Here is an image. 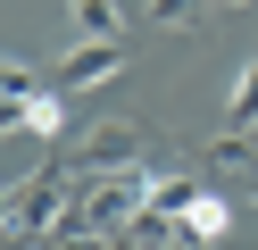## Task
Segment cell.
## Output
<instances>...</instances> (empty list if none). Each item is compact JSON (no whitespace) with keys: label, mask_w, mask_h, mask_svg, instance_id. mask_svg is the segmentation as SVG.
<instances>
[{"label":"cell","mask_w":258,"mask_h":250,"mask_svg":"<svg viewBox=\"0 0 258 250\" xmlns=\"http://www.w3.org/2000/svg\"><path fill=\"white\" fill-rule=\"evenodd\" d=\"M67 159H75V175H134V167H150V142H142L134 117H108V125H92Z\"/></svg>","instance_id":"obj_2"},{"label":"cell","mask_w":258,"mask_h":250,"mask_svg":"<svg viewBox=\"0 0 258 250\" xmlns=\"http://www.w3.org/2000/svg\"><path fill=\"white\" fill-rule=\"evenodd\" d=\"M183 233H191V242H225V233H233V209H225V192H191Z\"/></svg>","instance_id":"obj_5"},{"label":"cell","mask_w":258,"mask_h":250,"mask_svg":"<svg viewBox=\"0 0 258 250\" xmlns=\"http://www.w3.org/2000/svg\"><path fill=\"white\" fill-rule=\"evenodd\" d=\"M200 9H208V0H150L158 25H200Z\"/></svg>","instance_id":"obj_12"},{"label":"cell","mask_w":258,"mask_h":250,"mask_svg":"<svg viewBox=\"0 0 258 250\" xmlns=\"http://www.w3.org/2000/svg\"><path fill=\"white\" fill-rule=\"evenodd\" d=\"M225 125H250V133H258V59H241L233 92H225Z\"/></svg>","instance_id":"obj_9"},{"label":"cell","mask_w":258,"mask_h":250,"mask_svg":"<svg viewBox=\"0 0 258 250\" xmlns=\"http://www.w3.org/2000/svg\"><path fill=\"white\" fill-rule=\"evenodd\" d=\"M9 209H17V183H0V225H9Z\"/></svg>","instance_id":"obj_14"},{"label":"cell","mask_w":258,"mask_h":250,"mask_svg":"<svg viewBox=\"0 0 258 250\" xmlns=\"http://www.w3.org/2000/svg\"><path fill=\"white\" fill-rule=\"evenodd\" d=\"M117 75H125L117 42H75L67 59H58V83H67V92H92V83H117Z\"/></svg>","instance_id":"obj_3"},{"label":"cell","mask_w":258,"mask_h":250,"mask_svg":"<svg viewBox=\"0 0 258 250\" xmlns=\"http://www.w3.org/2000/svg\"><path fill=\"white\" fill-rule=\"evenodd\" d=\"M75 183H84V175H75V159H50L42 175H25V183H17V209H9V225H0V233H9V242H50V233L75 217V200H84Z\"/></svg>","instance_id":"obj_1"},{"label":"cell","mask_w":258,"mask_h":250,"mask_svg":"<svg viewBox=\"0 0 258 250\" xmlns=\"http://www.w3.org/2000/svg\"><path fill=\"white\" fill-rule=\"evenodd\" d=\"M208 167H217V175H241V183H258V133H250V125H225L217 142H208Z\"/></svg>","instance_id":"obj_4"},{"label":"cell","mask_w":258,"mask_h":250,"mask_svg":"<svg viewBox=\"0 0 258 250\" xmlns=\"http://www.w3.org/2000/svg\"><path fill=\"white\" fill-rule=\"evenodd\" d=\"M225 9H250V0H225Z\"/></svg>","instance_id":"obj_15"},{"label":"cell","mask_w":258,"mask_h":250,"mask_svg":"<svg viewBox=\"0 0 258 250\" xmlns=\"http://www.w3.org/2000/svg\"><path fill=\"white\" fill-rule=\"evenodd\" d=\"M25 133H34V142H58V133H67V100L58 92H25Z\"/></svg>","instance_id":"obj_8"},{"label":"cell","mask_w":258,"mask_h":250,"mask_svg":"<svg viewBox=\"0 0 258 250\" xmlns=\"http://www.w3.org/2000/svg\"><path fill=\"white\" fill-rule=\"evenodd\" d=\"M9 250H17V242H9Z\"/></svg>","instance_id":"obj_17"},{"label":"cell","mask_w":258,"mask_h":250,"mask_svg":"<svg viewBox=\"0 0 258 250\" xmlns=\"http://www.w3.org/2000/svg\"><path fill=\"white\" fill-rule=\"evenodd\" d=\"M67 17H75V33H84V42H117V25H125L117 0H67Z\"/></svg>","instance_id":"obj_6"},{"label":"cell","mask_w":258,"mask_h":250,"mask_svg":"<svg viewBox=\"0 0 258 250\" xmlns=\"http://www.w3.org/2000/svg\"><path fill=\"white\" fill-rule=\"evenodd\" d=\"M0 92H34V75H25V67L9 59V67H0Z\"/></svg>","instance_id":"obj_13"},{"label":"cell","mask_w":258,"mask_h":250,"mask_svg":"<svg viewBox=\"0 0 258 250\" xmlns=\"http://www.w3.org/2000/svg\"><path fill=\"white\" fill-rule=\"evenodd\" d=\"M191 192H200L191 175H150V209H158V217H183V209H191Z\"/></svg>","instance_id":"obj_10"},{"label":"cell","mask_w":258,"mask_h":250,"mask_svg":"<svg viewBox=\"0 0 258 250\" xmlns=\"http://www.w3.org/2000/svg\"><path fill=\"white\" fill-rule=\"evenodd\" d=\"M250 192H258V183H250Z\"/></svg>","instance_id":"obj_16"},{"label":"cell","mask_w":258,"mask_h":250,"mask_svg":"<svg viewBox=\"0 0 258 250\" xmlns=\"http://www.w3.org/2000/svg\"><path fill=\"white\" fill-rule=\"evenodd\" d=\"M125 233H134L142 250H191V233H183V217H158V209H142V217H134V225H125Z\"/></svg>","instance_id":"obj_7"},{"label":"cell","mask_w":258,"mask_h":250,"mask_svg":"<svg viewBox=\"0 0 258 250\" xmlns=\"http://www.w3.org/2000/svg\"><path fill=\"white\" fill-rule=\"evenodd\" d=\"M42 250H117V233H100V225H75V217H67V225H58Z\"/></svg>","instance_id":"obj_11"}]
</instances>
